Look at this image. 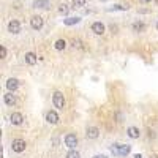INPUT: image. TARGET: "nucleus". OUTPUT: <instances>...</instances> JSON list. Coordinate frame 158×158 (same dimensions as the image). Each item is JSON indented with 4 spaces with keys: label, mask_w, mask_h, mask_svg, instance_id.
Returning <instances> with one entry per match:
<instances>
[{
    "label": "nucleus",
    "mask_w": 158,
    "mask_h": 158,
    "mask_svg": "<svg viewBox=\"0 0 158 158\" xmlns=\"http://www.w3.org/2000/svg\"><path fill=\"white\" fill-rule=\"evenodd\" d=\"M111 152L117 156H127L130 152H131V145L128 144H112L111 145Z\"/></svg>",
    "instance_id": "nucleus-1"
},
{
    "label": "nucleus",
    "mask_w": 158,
    "mask_h": 158,
    "mask_svg": "<svg viewBox=\"0 0 158 158\" xmlns=\"http://www.w3.org/2000/svg\"><path fill=\"white\" fill-rule=\"evenodd\" d=\"M52 103H54V108L57 109H65V106H67V101H65V97L62 92H55V94L52 95Z\"/></svg>",
    "instance_id": "nucleus-2"
},
{
    "label": "nucleus",
    "mask_w": 158,
    "mask_h": 158,
    "mask_svg": "<svg viewBox=\"0 0 158 158\" xmlns=\"http://www.w3.org/2000/svg\"><path fill=\"white\" fill-rule=\"evenodd\" d=\"M65 145H67L70 150H73V149H76L78 147V144H79V139H78V136L74 134V133H68L67 136H65Z\"/></svg>",
    "instance_id": "nucleus-3"
},
{
    "label": "nucleus",
    "mask_w": 158,
    "mask_h": 158,
    "mask_svg": "<svg viewBox=\"0 0 158 158\" xmlns=\"http://www.w3.org/2000/svg\"><path fill=\"white\" fill-rule=\"evenodd\" d=\"M25 147H27V144H25L24 139H13L11 150H13L14 153H22V152L25 150Z\"/></svg>",
    "instance_id": "nucleus-4"
},
{
    "label": "nucleus",
    "mask_w": 158,
    "mask_h": 158,
    "mask_svg": "<svg viewBox=\"0 0 158 158\" xmlns=\"http://www.w3.org/2000/svg\"><path fill=\"white\" fill-rule=\"evenodd\" d=\"M46 122L51 123V125H57L60 122V117L55 111H48V112H46Z\"/></svg>",
    "instance_id": "nucleus-5"
},
{
    "label": "nucleus",
    "mask_w": 158,
    "mask_h": 158,
    "mask_svg": "<svg viewBox=\"0 0 158 158\" xmlns=\"http://www.w3.org/2000/svg\"><path fill=\"white\" fill-rule=\"evenodd\" d=\"M3 103H5L6 106L13 108V106H16V103H17V98H16V95L13 94V92H8V94L3 95Z\"/></svg>",
    "instance_id": "nucleus-6"
},
{
    "label": "nucleus",
    "mask_w": 158,
    "mask_h": 158,
    "mask_svg": "<svg viewBox=\"0 0 158 158\" xmlns=\"http://www.w3.org/2000/svg\"><path fill=\"white\" fill-rule=\"evenodd\" d=\"M90 30L94 32L95 35H103V33L106 32V27H105V24H103V22H100V21H97V22H94V24H92V27H90Z\"/></svg>",
    "instance_id": "nucleus-7"
},
{
    "label": "nucleus",
    "mask_w": 158,
    "mask_h": 158,
    "mask_svg": "<svg viewBox=\"0 0 158 158\" xmlns=\"http://www.w3.org/2000/svg\"><path fill=\"white\" fill-rule=\"evenodd\" d=\"M8 32L13 33V35H17L21 32V24L19 21H16V19H11L10 22H8Z\"/></svg>",
    "instance_id": "nucleus-8"
},
{
    "label": "nucleus",
    "mask_w": 158,
    "mask_h": 158,
    "mask_svg": "<svg viewBox=\"0 0 158 158\" xmlns=\"http://www.w3.org/2000/svg\"><path fill=\"white\" fill-rule=\"evenodd\" d=\"M30 27H32L33 30H40L41 27H43V17H41V16H32Z\"/></svg>",
    "instance_id": "nucleus-9"
},
{
    "label": "nucleus",
    "mask_w": 158,
    "mask_h": 158,
    "mask_svg": "<svg viewBox=\"0 0 158 158\" xmlns=\"http://www.w3.org/2000/svg\"><path fill=\"white\" fill-rule=\"evenodd\" d=\"M100 136V130L97 127H87L86 128V138L87 139H97Z\"/></svg>",
    "instance_id": "nucleus-10"
},
{
    "label": "nucleus",
    "mask_w": 158,
    "mask_h": 158,
    "mask_svg": "<svg viewBox=\"0 0 158 158\" xmlns=\"http://www.w3.org/2000/svg\"><path fill=\"white\" fill-rule=\"evenodd\" d=\"M10 122L13 123V125H22L24 123V116L21 114V112H13L11 116H10Z\"/></svg>",
    "instance_id": "nucleus-11"
},
{
    "label": "nucleus",
    "mask_w": 158,
    "mask_h": 158,
    "mask_svg": "<svg viewBox=\"0 0 158 158\" xmlns=\"http://www.w3.org/2000/svg\"><path fill=\"white\" fill-rule=\"evenodd\" d=\"M17 87H19V81H17L16 78H10L6 81V89L10 90V92H16Z\"/></svg>",
    "instance_id": "nucleus-12"
},
{
    "label": "nucleus",
    "mask_w": 158,
    "mask_h": 158,
    "mask_svg": "<svg viewBox=\"0 0 158 158\" xmlns=\"http://www.w3.org/2000/svg\"><path fill=\"white\" fill-rule=\"evenodd\" d=\"M24 60H25L27 65H35L36 62H38V57H36L35 52H27V54L24 55Z\"/></svg>",
    "instance_id": "nucleus-13"
},
{
    "label": "nucleus",
    "mask_w": 158,
    "mask_h": 158,
    "mask_svg": "<svg viewBox=\"0 0 158 158\" xmlns=\"http://www.w3.org/2000/svg\"><path fill=\"white\" fill-rule=\"evenodd\" d=\"M127 134L131 138V139H139V136H141V131H139V128H136V127H128Z\"/></svg>",
    "instance_id": "nucleus-14"
},
{
    "label": "nucleus",
    "mask_w": 158,
    "mask_h": 158,
    "mask_svg": "<svg viewBox=\"0 0 158 158\" xmlns=\"http://www.w3.org/2000/svg\"><path fill=\"white\" fill-rule=\"evenodd\" d=\"M81 22V17L78 16H71V17H67V19H63V24L65 25H76Z\"/></svg>",
    "instance_id": "nucleus-15"
},
{
    "label": "nucleus",
    "mask_w": 158,
    "mask_h": 158,
    "mask_svg": "<svg viewBox=\"0 0 158 158\" xmlns=\"http://www.w3.org/2000/svg\"><path fill=\"white\" fill-rule=\"evenodd\" d=\"M51 3L49 0H35L33 2V8H49Z\"/></svg>",
    "instance_id": "nucleus-16"
},
{
    "label": "nucleus",
    "mask_w": 158,
    "mask_h": 158,
    "mask_svg": "<svg viewBox=\"0 0 158 158\" xmlns=\"http://www.w3.org/2000/svg\"><path fill=\"white\" fill-rule=\"evenodd\" d=\"M145 29H147V25L144 24V22H134L133 24V30L134 32H139V33H142V32H145Z\"/></svg>",
    "instance_id": "nucleus-17"
},
{
    "label": "nucleus",
    "mask_w": 158,
    "mask_h": 158,
    "mask_svg": "<svg viewBox=\"0 0 158 158\" xmlns=\"http://www.w3.org/2000/svg\"><path fill=\"white\" fill-rule=\"evenodd\" d=\"M71 46H73L74 49H81V51L84 49V43H82L79 38H73L71 40Z\"/></svg>",
    "instance_id": "nucleus-18"
},
{
    "label": "nucleus",
    "mask_w": 158,
    "mask_h": 158,
    "mask_svg": "<svg viewBox=\"0 0 158 158\" xmlns=\"http://www.w3.org/2000/svg\"><path fill=\"white\" fill-rule=\"evenodd\" d=\"M54 48L57 49V51H63L65 48H67V41H65V40H62V38H60V40H57V41L54 43Z\"/></svg>",
    "instance_id": "nucleus-19"
},
{
    "label": "nucleus",
    "mask_w": 158,
    "mask_h": 158,
    "mask_svg": "<svg viewBox=\"0 0 158 158\" xmlns=\"http://www.w3.org/2000/svg\"><path fill=\"white\" fill-rule=\"evenodd\" d=\"M59 13H60V14H65V16H67V14L70 13V8H68V5L62 3V5L59 6Z\"/></svg>",
    "instance_id": "nucleus-20"
},
{
    "label": "nucleus",
    "mask_w": 158,
    "mask_h": 158,
    "mask_svg": "<svg viewBox=\"0 0 158 158\" xmlns=\"http://www.w3.org/2000/svg\"><path fill=\"white\" fill-rule=\"evenodd\" d=\"M67 158H81V153L76 150V149H73V150H70L67 153Z\"/></svg>",
    "instance_id": "nucleus-21"
},
{
    "label": "nucleus",
    "mask_w": 158,
    "mask_h": 158,
    "mask_svg": "<svg viewBox=\"0 0 158 158\" xmlns=\"http://www.w3.org/2000/svg\"><path fill=\"white\" fill-rule=\"evenodd\" d=\"M114 10H120V11H127L128 6H122V5H114L112 8H109V11H114Z\"/></svg>",
    "instance_id": "nucleus-22"
},
{
    "label": "nucleus",
    "mask_w": 158,
    "mask_h": 158,
    "mask_svg": "<svg viewBox=\"0 0 158 158\" xmlns=\"http://www.w3.org/2000/svg\"><path fill=\"white\" fill-rule=\"evenodd\" d=\"M73 5L76 6V8H82L86 5V0H73Z\"/></svg>",
    "instance_id": "nucleus-23"
},
{
    "label": "nucleus",
    "mask_w": 158,
    "mask_h": 158,
    "mask_svg": "<svg viewBox=\"0 0 158 158\" xmlns=\"http://www.w3.org/2000/svg\"><path fill=\"white\" fill-rule=\"evenodd\" d=\"M0 59H6V48L0 46Z\"/></svg>",
    "instance_id": "nucleus-24"
},
{
    "label": "nucleus",
    "mask_w": 158,
    "mask_h": 158,
    "mask_svg": "<svg viewBox=\"0 0 158 158\" xmlns=\"http://www.w3.org/2000/svg\"><path fill=\"white\" fill-rule=\"evenodd\" d=\"M111 30H112V33H117V30H119V27L112 24V25H111Z\"/></svg>",
    "instance_id": "nucleus-25"
},
{
    "label": "nucleus",
    "mask_w": 158,
    "mask_h": 158,
    "mask_svg": "<svg viewBox=\"0 0 158 158\" xmlns=\"http://www.w3.org/2000/svg\"><path fill=\"white\" fill-rule=\"evenodd\" d=\"M92 158H108V156H106V155H94Z\"/></svg>",
    "instance_id": "nucleus-26"
},
{
    "label": "nucleus",
    "mask_w": 158,
    "mask_h": 158,
    "mask_svg": "<svg viewBox=\"0 0 158 158\" xmlns=\"http://www.w3.org/2000/svg\"><path fill=\"white\" fill-rule=\"evenodd\" d=\"M149 158H158V155H156V153H152V155L149 156Z\"/></svg>",
    "instance_id": "nucleus-27"
},
{
    "label": "nucleus",
    "mask_w": 158,
    "mask_h": 158,
    "mask_svg": "<svg viewBox=\"0 0 158 158\" xmlns=\"http://www.w3.org/2000/svg\"><path fill=\"white\" fill-rule=\"evenodd\" d=\"M139 2H142V3H149V2H152V0H139Z\"/></svg>",
    "instance_id": "nucleus-28"
},
{
    "label": "nucleus",
    "mask_w": 158,
    "mask_h": 158,
    "mask_svg": "<svg viewBox=\"0 0 158 158\" xmlns=\"http://www.w3.org/2000/svg\"><path fill=\"white\" fill-rule=\"evenodd\" d=\"M134 158H142V156H141V155H139V153H138V155H134Z\"/></svg>",
    "instance_id": "nucleus-29"
},
{
    "label": "nucleus",
    "mask_w": 158,
    "mask_h": 158,
    "mask_svg": "<svg viewBox=\"0 0 158 158\" xmlns=\"http://www.w3.org/2000/svg\"><path fill=\"white\" fill-rule=\"evenodd\" d=\"M156 29H158V22H156Z\"/></svg>",
    "instance_id": "nucleus-30"
},
{
    "label": "nucleus",
    "mask_w": 158,
    "mask_h": 158,
    "mask_svg": "<svg viewBox=\"0 0 158 158\" xmlns=\"http://www.w3.org/2000/svg\"><path fill=\"white\" fill-rule=\"evenodd\" d=\"M101 2H105V0H101Z\"/></svg>",
    "instance_id": "nucleus-31"
}]
</instances>
